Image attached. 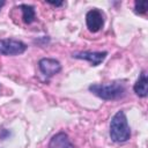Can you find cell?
I'll return each instance as SVG.
<instances>
[{"label":"cell","mask_w":148,"mask_h":148,"mask_svg":"<svg viewBox=\"0 0 148 148\" xmlns=\"http://www.w3.org/2000/svg\"><path fill=\"white\" fill-rule=\"evenodd\" d=\"M109 135L110 139L116 143H123L130 140L131 128L127 121V117L123 110L116 112L111 118Z\"/></svg>","instance_id":"cell-1"},{"label":"cell","mask_w":148,"mask_h":148,"mask_svg":"<svg viewBox=\"0 0 148 148\" xmlns=\"http://www.w3.org/2000/svg\"><path fill=\"white\" fill-rule=\"evenodd\" d=\"M89 91L104 101H116L126 95V88L120 82L94 83L89 86Z\"/></svg>","instance_id":"cell-2"},{"label":"cell","mask_w":148,"mask_h":148,"mask_svg":"<svg viewBox=\"0 0 148 148\" xmlns=\"http://www.w3.org/2000/svg\"><path fill=\"white\" fill-rule=\"evenodd\" d=\"M28 45L22 40L14 38L0 39V54L2 56H18L27 51Z\"/></svg>","instance_id":"cell-3"},{"label":"cell","mask_w":148,"mask_h":148,"mask_svg":"<svg viewBox=\"0 0 148 148\" xmlns=\"http://www.w3.org/2000/svg\"><path fill=\"white\" fill-rule=\"evenodd\" d=\"M86 24L90 32L99 31L104 25V14L97 8L88 10L86 14Z\"/></svg>","instance_id":"cell-4"},{"label":"cell","mask_w":148,"mask_h":148,"mask_svg":"<svg viewBox=\"0 0 148 148\" xmlns=\"http://www.w3.org/2000/svg\"><path fill=\"white\" fill-rule=\"evenodd\" d=\"M38 68L45 77L50 79L61 71V64L53 58H42L38 61Z\"/></svg>","instance_id":"cell-5"},{"label":"cell","mask_w":148,"mask_h":148,"mask_svg":"<svg viewBox=\"0 0 148 148\" xmlns=\"http://www.w3.org/2000/svg\"><path fill=\"white\" fill-rule=\"evenodd\" d=\"M108 52L106 51H98V52H92V51H83V52H77V53H73V58L75 59H83L89 61L92 66H98L99 64H102L104 61V59L106 58Z\"/></svg>","instance_id":"cell-6"},{"label":"cell","mask_w":148,"mask_h":148,"mask_svg":"<svg viewBox=\"0 0 148 148\" xmlns=\"http://www.w3.org/2000/svg\"><path fill=\"white\" fill-rule=\"evenodd\" d=\"M47 148H75L69 136L65 132L56 133L49 141Z\"/></svg>","instance_id":"cell-7"},{"label":"cell","mask_w":148,"mask_h":148,"mask_svg":"<svg viewBox=\"0 0 148 148\" xmlns=\"http://www.w3.org/2000/svg\"><path fill=\"white\" fill-rule=\"evenodd\" d=\"M133 90L139 97H147V95H148V79H147L146 71H142L140 73L136 82L133 86Z\"/></svg>","instance_id":"cell-8"},{"label":"cell","mask_w":148,"mask_h":148,"mask_svg":"<svg viewBox=\"0 0 148 148\" xmlns=\"http://www.w3.org/2000/svg\"><path fill=\"white\" fill-rule=\"evenodd\" d=\"M18 8L22 10V20L25 24H31L32 22H35L36 20V12H35V7L31 5H27V3H22L18 6Z\"/></svg>","instance_id":"cell-9"},{"label":"cell","mask_w":148,"mask_h":148,"mask_svg":"<svg viewBox=\"0 0 148 148\" xmlns=\"http://www.w3.org/2000/svg\"><path fill=\"white\" fill-rule=\"evenodd\" d=\"M148 8L147 1H135L134 2V12L136 14H146Z\"/></svg>","instance_id":"cell-10"},{"label":"cell","mask_w":148,"mask_h":148,"mask_svg":"<svg viewBox=\"0 0 148 148\" xmlns=\"http://www.w3.org/2000/svg\"><path fill=\"white\" fill-rule=\"evenodd\" d=\"M49 3L52 5V6H57V7H59V6H62L65 2H64V1H61V2H51V1H49Z\"/></svg>","instance_id":"cell-11"},{"label":"cell","mask_w":148,"mask_h":148,"mask_svg":"<svg viewBox=\"0 0 148 148\" xmlns=\"http://www.w3.org/2000/svg\"><path fill=\"white\" fill-rule=\"evenodd\" d=\"M5 5V1H0V9L2 8V6Z\"/></svg>","instance_id":"cell-12"}]
</instances>
